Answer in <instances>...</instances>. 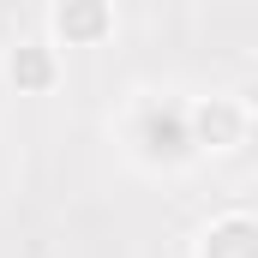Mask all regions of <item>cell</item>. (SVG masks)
Masks as SVG:
<instances>
[{
  "label": "cell",
  "mask_w": 258,
  "mask_h": 258,
  "mask_svg": "<svg viewBox=\"0 0 258 258\" xmlns=\"http://www.w3.org/2000/svg\"><path fill=\"white\" fill-rule=\"evenodd\" d=\"M192 258H258V216L252 210H222L198 228Z\"/></svg>",
  "instance_id": "4"
},
{
  "label": "cell",
  "mask_w": 258,
  "mask_h": 258,
  "mask_svg": "<svg viewBox=\"0 0 258 258\" xmlns=\"http://www.w3.org/2000/svg\"><path fill=\"white\" fill-rule=\"evenodd\" d=\"M186 120H192V150L198 156H228L252 138L258 114L246 96L234 90H204V96H186Z\"/></svg>",
  "instance_id": "1"
},
{
  "label": "cell",
  "mask_w": 258,
  "mask_h": 258,
  "mask_svg": "<svg viewBox=\"0 0 258 258\" xmlns=\"http://www.w3.org/2000/svg\"><path fill=\"white\" fill-rule=\"evenodd\" d=\"M0 66H6V84H12L18 96H48L66 78V60H60V48H54L48 36H18Z\"/></svg>",
  "instance_id": "2"
},
{
  "label": "cell",
  "mask_w": 258,
  "mask_h": 258,
  "mask_svg": "<svg viewBox=\"0 0 258 258\" xmlns=\"http://www.w3.org/2000/svg\"><path fill=\"white\" fill-rule=\"evenodd\" d=\"M114 6L102 0H66V6H48V42L54 48H96L114 36Z\"/></svg>",
  "instance_id": "3"
}]
</instances>
